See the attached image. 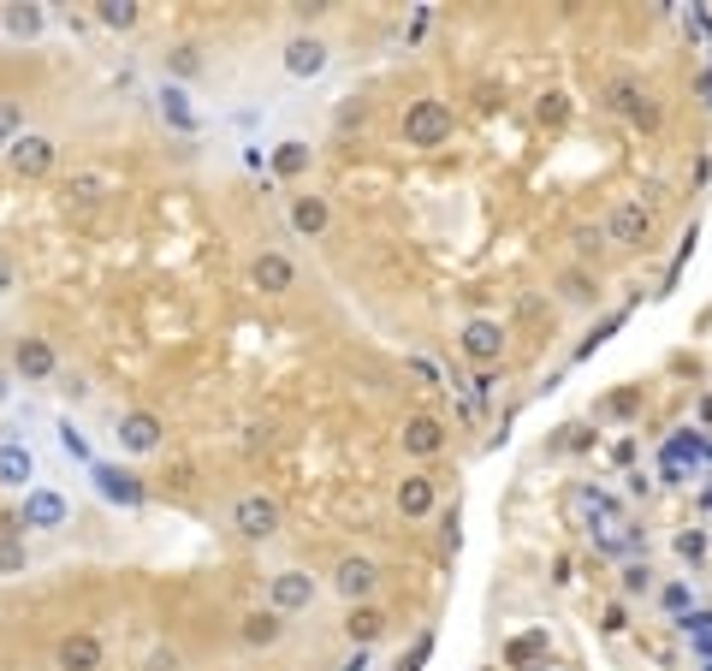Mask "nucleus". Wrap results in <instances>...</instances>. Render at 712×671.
<instances>
[{"mask_svg":"<svg viewBox=\"0 0 712 671\" xmlns=\"http://www.w3.org/2000/svg\"><path fill=\"white\" fill-rule=\"evenodd\" d=\"M225 523H232V535H238V541H273V535H280V523H285V511H280V499H273V493L250 488V493H238V499H232Z\"/></svg>","mask_w":712,"mask_h":671,"instance_id":"1","label":"nucleus"},{"mask_svg":"<svg viewBox=\"0 0 712 671\" xmlns=\"http://www.w3.org/2000/svg\"><path fill=\"white\" fill-rule=\"evenodd\" d=\"M605 108H612L618 119H630L635 131H659V126H665V108H659V96L641 78H612V83H605Z\"/></svg>","mask_w":712,"mask_h":671,"instance_id":"2","label":"nucleus"},{"mask_svg":"<svg viewBox=\"0 0 712 671\" xmlns=\"http://www.w3.org/2000/svg\"><path fill=\"white\" fill-rule=\"evenodd\" d=\"M451 126H458V113H451V101H440V96H422V101H410V108H404V143L410 149L451 143Z\"/></svg>","mask_w":712,"mask_h":671,"instance_id":"3","label":"nucleus"},{"mask_svg":"<svg viewBox=\"0 0 712 671\" xmlns=\"http://www.w3.org/2000/svg\"><path fill=\"white\" fill-rule=\"evenodd\" d=\"M600 232H605V244H612V250H641L653 238V209L641 197H618Z\"/></svg>","mask_w":712,"mask_h":671,"instance_id":"4","label":"nucleus"},{"mask_svg":"<svg viewBox=\"0 0 712 671\" xmlns=\"http://www.w3.org/2000/svg\"><path fill=\"white\" fill-rule=\"evenodd\" d=\"M315 594H321V582L309 577V571H298V564H285V571L268 577V607L285 612V618L309 612V607H315Z\"/></svg>","mask_w":712,"mask_h":671,"instance_id":"5","label":"nucleus"},{"mask_svg":"<svg viewBox=\"0 0 712 671\" xmlns=\"http://www.w3.org/2000/svg\"><path fill=\"white\" fill-rule=\"evenodd\" d=\"M458 351L469 357L475 369H499L505 363V327H499L493 316H475V321H463V333H458Z\"/></svg>","mask_w":712,"mask_h":671,"instance_id":"6","label":"nucleus"},{"mask_svg":"<svg viewBox=\"0 0 712 671\" xmlns=\"http://www.w3.org/2000/svg\"><path fill=\"white\" fill-rule=\"evenodd\" d=\"M7 167L19 179H48L60 167V143H54V137H42V131H24L19 143H7Z\"/></svg>","mask_w":712,"mask_h":671,"instance_id":"7","label":"nucleus"},{"mask_svg":"<svg viewBox=\"0 0 712 671\" xmlns=\"http://www.w3.org/2000/svg\"><path fill=\"white\" fill-rule=\"evenodd\" d=\"M113 440H119V452H126V458H149V452H161L167 422L154 417V410H126V417L113 422Z\"/></svg>","mask_w":712,"mask_h":671,"instance_id":"8","label":"nucleus"},{"mask_svg":"<svg viewBox=\"0 0 712 671\" xmlns=\"http://www.w3.org/2000/svg\"><path fill=\"white\" fill-rule=\"evenodd\" d=\"M374 589H380V564H374L369 553H344V559L333 564V594L344 600V607H362V600H374Z\"/></svg>","mask_w":712,"mask_h":671,"instance_id":"9","label":"nucleus"},{"mask_svg":"<svg viewBox=\"0 0 712 671\" xmlns=\"http://www.w3.org/2000/svg\"><path fill=\"white\" fill-rule=\"evenodd\" d=\"M398 452L415 458V463H433L445 452V422L440 417H428V410H415V417L398 422Z\"/></svg>","mask_w":712,"mask_h":671,"instance_id":"10","label":"nucleus"},{"mask_svg":"<svg viewBox=\"0 0 712 671\" xmlns=\"http://www.w3.org/2000/svg\"><path fill=\"white\" fill-rule=\"evenodd\" d=\"M108 197H119V179L108 173V167H72V173H66V202H72V209L90 214Z\"/></svg>","mask_w":712,"mask_h":671,"instance_id":"11","label":"nucleus"},{"mask_svg":"<svg viewBox=\"0 0 712 671\" xmlns=\"http://www.w3.org/2000/svg\"><path fill=\"white\" fill-rule=\"evenodd\" d=\"M392 505H398V518H410V523L433 518V511H440V481H433L428 470L404 475V481H398V488H392Z\"/></svg>","mask_w":712,"mask_h":671,"instance_id":"12","label":"nucleus"},{"mask_svg":"<svg viewBox=\"0 0 712 671\" xmlns=\"http://www.w3.org/2000/svg\"><path fill=\"white\" fill-rule=\"evenodd\" d=\"M250 286L262 291V298H285V291H298V262H291L285 250H262L250 262Z\"/></svg>","mask_w":712,"mask_h":671,"instance_id":"13","label":"nucleus"},{"mask_svg":"<svg viewBox=\"0 0 712 671\" xmlns=\"http://www.w3.org/2000/svg\"><path fill=\"white\" fill-rule=\"evenodd\" d=\"M12 369H19L30 387H42V381H54V374H60V351L48 345L42 333H24L19 345H12Z\"/></svg>","mask_w":712,"mask_h":671,"instance_id":"14","label":"nucleus"},{"mask_svg":"<svg viewBox=\"0 0 712 671\" xmlns=\"http://www.w3.org/2000/svg\"><path fill=\"white\" fill-rule=\"evenodd\" d=\"M108 665V648H101L96 630H72L54 642V671H101Z\"/></svg>","mask_w":712,"mask_h":671,"instance_id":"15","label":"nucleus"},{"mask_svg":"<svg viewBox=\"0 0 712 671\" xmlns=\"http://www.w3.org/2000/svg\"><path fill=\"white\" fill-rule=\"evenodd\" d=\"M90 481H96V493L108 499V505H143V499H149L143 475L119 470V463H90Z\"/></svg>","mask_w":712,"mask_h":671,"instance_id":"16","label":"nucleus"},{"mask_svg":"<svg viewBox=\"0 0 712 671\" xmlns=\"http://www.w3.org/2000/svg\"><path fill=\"white\" fill-rule=\"evenodd\" d=\"M280 60H285V72H291V78H303V83H309V78H321L327 66H333V48H327L321 37H309V30H298V37L285 42V54H280Z\"/></svg>","mask_w":712,"mask_h":671,"instance_id":"17","label":"nucleus"},{"mask_svg":"<svg viewBox=\"0 0 712 671\" xmlns=\"http://www.w3.org/2000/svg\"><path fill=\"white\" fill-rule=\"evenodd\" d=\"M238 642L255 648V653L280 648V642H285V612H273V607H250L244 618H238Z\"/></svg>","mask_w":712,"mask_h":671,"instance_id":"18","label":"nucleus"},{"mask_svg":"<svg viewBox=\"0 0 712 671\" xmlns=\"http://www.w3.org/2000/svg\"><path fill=\"white\" fill-rule=\"evenodd\" d=\"M285 220H291V232H298V238H321L327 227H333V209H327V197L303 191V197H291Z\"/></svg>","mask_w":712,"mask_h":671,"instance_id":"19","label":"nucleus"},{"mask_svg":"<svg viewBox=\"0 0 712 671\" xmlns=\"http://www.w3.org/2000/svg\"><path fill=\"white\" fill-rule=\"evenodd\" d=\"M380 635H387V612H380L374 600H362V607L344 612V642L351 648H374Z\"/></svg>","mask_w":712,"mask_h":671,"instance_id":"20","label":"nucleus"},{"mask_svg":"<svg viewBox=\"0 0 712 671\" xmlns=\"http://www.w3.org/2000/svg\"><path fill=\"white\" fill-rule=\"evenodd\" d=\"M19 523H24V529H60V523H66V499H60L54 488H30Z\"/></svg>","mask_w":712,"mask_h":671,"instance_id":"21","label":"nucleus"},{"mask_svg":"<svg viewBox=\"0 0 712 671\" xmlns=\"http://www.w3.org/2000/svg\"><path fill=\"white\" fill-rule=\"evenodd\" d=\"M0 488H37V452L30 445H0Z\"/></svg>","mask_w":712,"mask_h":671,"instance_id":"22","label":"nucleus"},{"mask_svg":"<svg viewBox=\"0 0 712 671\" xmlns=\"http://www.w3.org/2000/svg\"><path fill=\"white\" fill-rule=\"evenodd\" d=\"M309 161H315V149H309L303 137H285V143H273V173H280V179H303Z\"/></svg>","mask_w":712,"mask_h":671,"instance_id":"23","label":"nucleus"},{"mask_svg":"<svg viewBox=\"0 0 712 671\" xmlns=\"http://www.w3.org/2000/svg\"><path fill=\"white\" fill-rule=\"evenodd\" d=\"M0 24H7V37L37 42L42 24H48V12H42V7H0Z\"/></svg>","mask_w":712,"mask_h":671,"instance_id":"24","label":"nucleus"},{"mask_svg":"<svg viewBox=\"0 0 712 671\" xmlns=\"http://www.w3.org/2000/svg\"><path fill=\"white\" fill-rule=\"evenodd\" d=\"M541 653H546V630H529V635H517V642L505 648V665H511V671H529Z\"/></svg>","mask_w":712,"mask_h":671,"instance_id":"25","label":"nucleus"},{"mask_svg":"<svg viewBox=\"0 0 712 671\" xmlns=\"http://www.w3.org/2000/svg\"><path fill=\"white\" fill-rule=\"evenodd\" d=\"M96 19L108 24V30H137V19H143V7H137V0H101V7H96Z\"/></svg>","mask_w":712,"mask_h":671,"instance_id":"26","label":"nucleus"},{"mask_svg":"<svg viewBox=\"0 0 712 671\" xmlns=\"http://www.w3.org/2000/svg\"><path fill=\"white\" fill-rule=\"evenodd\" d=\"M623 594H653V564H648V559H630V564H623Z\"/></svg>","mask_w":712,"mask_h":671,"instance_id":"27","label":"nucleus"},{"mask_svg":"<svg viewBox=\"0 0 712 671\" xmlns=\"http://www.w3.org/2000/svg\"><path fill=\"white\" fill-rule=\"evenodd\" d=\"M143 671H184V653L172 648V642H154V648L143 653Z\"/></svg>","mask_w":712,"mask_h":671,"instance_id":"28","label":"nucleus"},{"mask_svg":"<svg viewBox=\"0 0 712 671\" xmlns=\"http://www.w3.org/2000/svg\"><path fill=\"white\" fill-rule=\"evenodd\" d=\"M19 137H24V108L19 101H0V149L19 143Z\"/></svg>","mask_w":712,"mask_h":671,"instance_id":"29","label":"nucleus"},{"mask_svg":"<svg viewBox=\"0 0 712 671\" xmlns=\"http://www.w3.org/2000/svg\"><path fill=\"white\" fill-rule=\"evenodd\" d=\"M534 113H541V126H564V119H570V96L564 90H546Z\"/></svg>","mask_w":712,"mask_h":671,"instance_id":"30","label":"nucleus"},{"mask_svg":"<svg viewBox=\"0 0 712 671\" xmlns=\"http://www.w3.org/2000/svg\"><path fill=\"white\" fill-rule=\"evenodd\" d=\"M671 547H676V553H683V559H706V529H676V535H671Z\"/></svg>","mask_w":712,"mask_h":671,"instance_id":"31","label":"nucleus"},{"mask_svg":"<svg viewBox=\"0 0 712 671\" xmlns=\"http://www.w3.org/2000/svg\"><path fill=\"white\" fill-rule=\"evenodd\" d=\"M564 298L570 303H600V286L588 280V273H564Z\"/></svg>","mask_w":712,"mask_h":671,"instance_id":"32","label":"nucleus"},{"mask_svg":"<svg viewBox=\"0 0 712 671\" xmlns=\"http://www.w3.org/2000/svg\"><path fill=\"white\" fill-rule=\"evenodd\" d=\"M659 607H665V612H689L694 589H689V582H665V589H659Z\"/></svg>","mask_w":712,"mask_h":671,"instance_id":"33","label":"nucleus"},{"mask_svg":"<svg viewBox=\"0 0 712 671\" xmlns=\"http://www.w3.org/2000/svg\"><path fill=\"white\" fill-rule=\"evenodd\" d=\"M12 291H19V256H12V250H0V303H7Z\"/></svg>","mask_w":712,"mask_h":671,"instance_id":"34","label":"nucleus"},{"mask_svg":"<svg viewBox=\"0 0 712 671\" xmlns=\"http://www.w3.org/2000/svg\"><path fill=\"white\" fill-rule=\"evenodd\" d=\"M12 571H24V547L7 535V541H0V577H12Z\"/></svg>","mask_w":712,"mask_h":671,"instance_id":"35","label":"nucleus"},{"mask_svg":"<svg viewBox=\"0 0 712 671\" xmlns=\"http://www.w3.org/2000/svg\"><path fill=\"white\" fill-rule=\"evenodd\" d=\"M428 653H433V635L422 630V635H415V648L404 653V665H398V671H422V665H428Z\"/></svg>","mask_w":712,"mask_h":671,"instance_id":"36","label":"nucleus"},{"mask_svg":"<svg viewBox=\"0 0 712 671\" xmlns=\"http://www.w3.org/2000/svg\"><path fill=\"white\" fill-rule=\"evenodd\" d=\"M172 72H179V78H197V72H202L197 48H172Z\"/></svg>","mask_w":712,"mask_h":671,"instance_id":"37","label":"nucleus"},{"mask_svg":"<svg viewBox=\"0 0 712 671\" xmlns=\"http://www.w3.org/2000/svg\"><path fill=\"white\" fill-rule=\"evenodd\" d=\"M60 445H66V452H78V458H90V440H83L72 422H60Z\"/></svg>","mask_w":712,"mask_h":671,"instance_id":"38","label":"nucleus"},{"mask_svg":"<svg viewBox=\"0 0 712 671\" xmlns=\"http://www.w3.org/2000/svg\"><path fill=\"white\" fill-rule=\"evenodd\" d=\"M600 630H605V635H623V630H630V612H623V607H605Z\"/></svg>","mask_w":712,"mask_h":671,"instance_id":"39","label":"nucleus"},{"mask_svg":"<svg viewBox=\"0 0 712 671\" xmlns=\"http://www.w3.org/2000/svg\"><path fill=\"white\" fill-rule=\"evenodd\" d=\"M161 101H167V113H172V126H190V108H184V96H179V90H167Z\"/></svg>","mask_w":712,"mask_h":671,"instance_id":"40","label":"nucleus"},{"mask_svg":"<svg viewBox=\"0 0 712 671\" xmlns=\"http://www.w3.org/2000/svg\"><path fill=\"white\" fill-rule=\"evenodd\" d=\"M344 671H369V660H362V648H357V660H351V665H344Z\"/></svg>","mask_w":712,"mask_h":671,"instance_id":"41","label":"nucleus"}]
</instances>
